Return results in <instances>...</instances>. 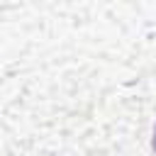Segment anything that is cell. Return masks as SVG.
<instances>
[{
	"label": "cell",
	"instance_id": "obj_1",
	"mask_svg": "<svg viewBox=\"0 0 156 156\" xmlns=\"http://www.w3.org/2000/svg\"><path fill=\"white\" fill-rule=\"evenodd\" d=\"M154 151H156V129H154Z\"/></svg>",
	"mask_w": 156,
	"mask_h": 156
}]
</instances>
